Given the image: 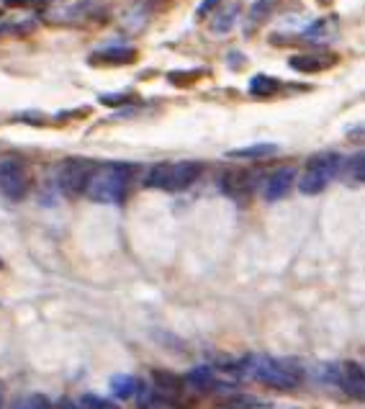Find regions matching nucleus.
<instances>
[{
    "instance_id": "21",
    "label": "nucleus",
    "mask_w": 365,
    "mask_h": 409,
    "mask_svg": "<svg viewBox=\"0 0 365 409\" xmlns=\"http://www.w3.org/2000/svg\"><path fill=\"white\" fill-rule=\"evenodd\" d=\"M257 404H260V401H257L255 397H245V394H237V397H232V399L224 401L219 409H252V407H257Z\"/></svg>"
},
{
    "instance_id": "19",
    "label": "nucleus",
    "mask_w": 365,
    "mask_h": 409,
    "mask_svg": "<svg viewBox=\"0 0 365 409\" xmlns=\"http://www.w3.org/2000/svg\"><path fill=\"white\" fill-rule=\"evenodd\" d=\"M237 8H239V6H229V10H224L219 19L211 24V31H216V34H221V31H229V28H232V24H234V19H237Z\"/></svg>"
},
{
    "instance_id": "28",
    "label": "nucleus",
    "mask_w": 365,
    "mask_h": 409,
    "mask_svg": "<svg viewBox=\"0 0 365 409\" xmlns=\"http://www.w3.org/2000/svg\"><path fill=\"white\" fill-rule=\"evenodd\" d=\"M10 409H34V401L31 399H21V401H13V407Z\"/></svg>"
},
{
    "instance_id": "29",
    "label": "nucleus",
    "mask_w": 365,
    "mask_h": 409,
    "mask_svg": "<svg viewBox=\"0 0 365 409\" xmlns=\"http://www.w3.org/2000/svg\"><path fill=\"white\" fill-rule=\"evenodd\" d=\"M31 0H6V6H28Z\"/></svg>"
},
{
    "instance_id": "2",
    "label": "nucleus",
    "mask_w": 365,
    "mask_h": 409,
    "mask_svg": "<svg viewBox=\"0 0 365 409\" xmlns=\"http://www.w3.org/2000/svg\"><path fill=\"white\" fill-rule=\"evenodd\" d=\"M203 165L196 160H182V163H157L149 167L144 178L147 188H157V191H185L193 183L198 181Z\"/></svg>"
},
{
    "instance_id": "3",
    "label": "nucleus",
    "mask_w": 365,
    "mask_h": 409,
    "mask_svg": "<svg viewBox=\"0 0 365 409\" xmlns=\"http://www.w3.org/2000/svg\"><path fill=\"white\" fill-rule=\"evenodd\" d=\"M242 373L247 379H255V381L273 386V389L288 391L301 383V373L275 358H268V355H250L247 361H242Z\"/></svg>"
},
{
    "instance_id": "18",
    "label": "nucleus",
    "mask_w": 365,
    "mask_h": 409,
    "mask_svg": "<svg viewBox=\"0 0 365 409\" xmlns=\"http://www.w3.org/2000/svg\"><path fill=\"white\" fill-rule=\"evenodd\" d=\"M291 67L299 70V73H319V70L327 67V60H319L314 55H296L291 57Z\"/></svg>"
},
{
    "instance_id": "10",
    "label": "nucleus",
    "mask_w": 365,
    "mask_h": 409,
    "mask_svg": "<svg viewBox=\"0 0 365 409\" xmlns=\"http://www.w3.org/2000/svg\"><path fill=\"white\" fill-rule=\"evenodd\" d=\"M182 381L198 391H209V389H216V386H219V381H216V371H214L211 365H196V368H191V371L185 373Z\"/></svg>"
},
{
    "instance_id": "17",
    "label": "nucleus",
    "mask_w": 365,
    "mask_h": 409,
    "mask_svg": "<svg viewBox=\"0 0 365 409\" xmlns=\"http://www.w3.org/2000/svg\"><path fill=\"white\" fill-rule=\"evenodd\" d=\"M335 31H337V19H335V16H329V19H319V21H314L311 26H306L303 37L311 39V42H317V39L332 37Z\"/></svg>"
},
{
    "instance_id": "27",
    "label": "nucleus",
    "mask_w": 365,
    "mask_h": 409,
    "mask_svg": "<svg viewBox=\"0 0 365 409\" xmlns=\"http://www.w3.org/2000/svg\"><path fill=\"white\" fill-rule=\"evenodd\" d=\"M57 409H85V407H82L80 401H73V399H62V401H59V407H57Z\"/></svg>"
},
{
    "instance_id": "30",
    "label": "nucleus",
    "mask_w": 365,
    "mask_h": 409,
    "mask_svg": "<svg viewBox=\"0 0 365 409\" xmlns=\"http://www.w3.org/2000/svg\"><path fill=\"white\" fill-rule=\"evenodd\" d=\"M0 409H3V386H0Z\"/></svg>"
},
{
    "instance_id": "25",
    "label": "nucleus",
    "mask_w": 365,
    "mask_h": 409,
    "mask_svg": "<svg viewBox=\"0 0 365 409\" xmlns=\"http://www.w3.org/2000/svg\"><path fill=\"white\" fill-rule=\"evenodd\" d=\"M219 3H221V0H201V6H198V10H196V13H198V16L203 19V16H209L211 10L216 8Z\"/></svg>"
},
{
    "instance_id": "12",
    "label": "nucleus",
    "mask_w": 365,
    "mask_h": 409,
    "mask_svg": "<svg viewBox=\"0 0 365 409\" xmlns=\"http://www.w3.org/2000/svg\"><path fill=\"white\" fill-rule=\"evenodd\" d=\"M109 389L116 399H131L139 391V381L131 376V373H116L109 381Z\"/></svg>"
},
{
    "instance_id": "1",
    "label": "nucleus",
    "mask_w": 365,
    "mask_h": 409,
    "mask_svg": "<svg viewBox=\"0 0 365 409\" xmlns=\"http://www.w3.org/2000/svg\"><path fill=\"white\" fill-rule=\"evenodd\" d=\"M137 170L134 165L129 163H103L95 167V173L91 178V185H88V196L91 201H98V203H113L119 206L129 199V191H131V183L137 178Z\"/></svg>"
},
{
    "instance_id": "26",
    "label": "nucleus",
    "mask_w": 365,
    "mask_h": 409,
    "mask_svg": "<svg viewBox=\"0 0 365 409\" xmlns=\"http://www.w3.org/2000/svg\"><path fill=\"white\" fill-rule=\"evenodd\" d=\"M31 401H34V409H57L52 401L46 399L44 394H37V397H31Z\"/></svg>"
},
{
    "instance_id": "20",
    "label": "nucleus",
    "mask_w": 365,
    "mask_h": 409,
    "mask_svg": "<svg viewBox=\"0 0 365 409\" xmlns=\"http://www.w3.org/2000/svg\"><path fill=\"white\" fill-rule=\"evenodd\" d=\"M80 404L85 409H119L116 404H113V401L103 399V397H98V394H82Z\"/></svg>"
},
{
    "instance_id": "22",
    "label": "nucleus",
    "mask_w": 365,
    "mask_h": 409,
    "mask_svg": "<svg viewBox=\"0 0 365 409\" xmlns=\"http://www.w3.org/2000/svg\"><path fill=\"white\" fill-rule=\"evenodd\" d=\"M319 381H327V383H339V363H329V365H321L319 368Z\"/></svg>"
},
{
    "instance_id": "24",
    "label": "nucleus",
    "mask_w": 365,
    "mask_h": 409,
    "mask_svg": "<svg viewBox=\"0 0 365 409\" xmlns=\"http://www.w3.org/2000/svg\"><path fill=\"white\" fill-rule=\"evenodd\" d=\"M103 106H119V103H127L129 93H106V96H98Z\"/></svg>"
},
{
    "instance_id": "6",
    "label": "nucleus",
    "mask_w": 365,
    "mask_h": 409,
    "mask_svg": "<svg viewBox=\"0 0 365 409\" xmlns=\"http://www.w3.org/2000/svg\"><path fill=\"white\" fill-rule=\"evenodd\" d=\"M28 167L24 160L16 157H6L0 163V193L10 201H21L28 193Z\"/></svg>"
},
{
    "instance_id": "13",
    "label": "nucleus",
    "mask_w": 365,
    "mask_h": 409,
    "mask_svg": "<svg viewBox=\"0 0 365 409\" xmlns=\"http://www.w3.org/2000/svg\"><path fill=\"white\" fill-rule=\"evenodd\" d=\"M278 152V145H270V142H265V145H252V147H242V149H232L229 152V160H265V157H270Z\"/></svg>"
},
{
    "instance_id": "15",
    "label": "nucleus",
    "mask_w": 365,
    "mask_h": 409,
    "mask_svg": "<svg viewBox=\"0 0 365 409\" xmlns=\"http://www.w3.org/2000/svg\"><path fill=\"white\" fill-rule=\"evenodd\" d=\"M278 91H281V80H275L273 75H255L250 80V93L255 98H270Z\"/></svg>"
},
{
    "instance_id": "14",
    "label": "nucleus",
    "mask_w": 365,
    "mask_h": 409,
    "mask_svg": "<svg viewBox=\"0 0 365 409\" xmlns=\"http://www.w3.org/2000/svg\"><path fill=\"white\" fill-rule=\"evenodd\" d=\"M137 404H139V409H178L170 397H165L162 391H157V389H142Z\"/></svg>"
},
{
    "instance_id": "11",
    "label": "nucleus",
    "mask_w": 365,
    "mask_h": 409,
    "mask_svg": "<svg viewBox=\"0 0 365 409\" xmlns=\"http://www.w3.org/2000/svg\"><path fill=\"white\" fill-rule=\"evenodd\" d=\"M137 60V52L131 46H113V49H103L91 57V64H131Z\"/></svg>"
},
{
    "instance_id": "5",
    "label": "nucleus",
    "mask_w": 365,
    "mask_h": 409,
    "mask_svg": "<svg viewBox=\"0 0 365 409\" xmlns=\"http://www.w3.org/2000/svg\"><path fill=\"white\" fill-rule=\"evenodd\" d=\"M339 167V157L335 152H327V155H314L303 167L301 178H299V191L306 193V196H317L329 185V181L335 178Z\"/></svg>"
},
{
    "instance_id": "7",
    "label": "nucleus",
    "mask_w": 365,
    "mask_h": 409,
    "mask_svg": "<svg viewBox=\"0 0 365 409\" xmlns=\"http://www.w3.org/2000/svg\"><path fill=\"white\" fill-rule=\"evenodd\" d=\"M339 389L345 391L347 397H353L357 401H365V368L355 361L339 363Z\"/></svg>"
},
{
    "instance_id": "16",
    "label": "nucleus",
    "mask_w": 365,
    "mask_h": 409,
    "mask_svg": "<svg viewBox=\"0 0 365 409\" xmlns=\"http://www.w3.org/2000/svg\"><path fill=\"white\" fill-rule=\"evenodd\" d=\"M152 376H155V389L162 391L165 397H170V399H173V397L180 394V389H182L180 376H175V373H170V371H155Z\"/></svg>"
},
{
    "instance_id": "4",
    "label": "nucleus",
    "mask_w": 365,
    "mask_h": 409,
    "mask_svg": "<svg viewBox=\"0 0 365 409\" xmlns=\"http://www.w3.org/2000/svg\"><path fill=\"white\" fill-rule=\"evenodd\" d=\"M98 163H93L91 157H67L59 167H57V185L64 196H80V193L88 191L91 185V178L95 173Z\"/></svg>"
},
{
    "instance_id": "8",
    "label": "nucleus",
    "mask_w": 365,
    "mask_h": 409,
    "mask_svg": "<svg viewBox=\"0 0 365 409\" xmlns=\"http://www.w3.org/2000/svg\"><path fill=\"white\" fill-rule=\"evenodd\" d=\"M252 173H247V170H229L219 178V188L227 193L229 199L234 201H242L247 199L250 193H252Z\"/></svg>"
},
{
    "instance_id": "9",
    "label": "nucleus",
    "mask_w": 365,
    "mask_h": 409,
    "mask_svg": "<svg viewBox=\"0 0 365 409\" xmlns=\"http://www.w3.org/2000/svg\"><path fill=\"white\" fill-rule=\"evenodd\" d=\"M293 181H296V170L293 167H278L275 173H270V178L265 181V201H281L288 196Z\"/></svg>"
},
{
    "instance_id": "23",
    "label": "nucleus",
    "mask_w": 365,
    "mask_h": 409,
    "mask_svg": "<svg viewBox=\"0 0 365 409\" xmlns=\"http://www.w3.org/2000/svg\"><path fill=\"white\" fill-rule=\"evenodd\" d=\"M350 175L355 178V181L365 183V155H357L353 163H350Z\"/></svg>"
}]
</instances>
